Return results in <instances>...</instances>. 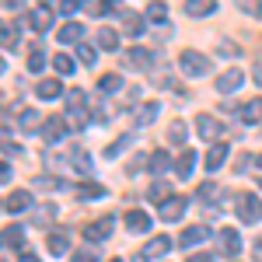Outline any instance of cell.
<instances>
[{
  "label": "cell",
  "mask_w": 262,
  "mask_h": 262,
  "mask_svg": "<svg viewBox=\"0 0 262 262\" xmlns=\"http://www.w3.org/2000/svg\"><path fill=\"white\" fill-rule=\"evenodd\" d=\"M179 67L185 77H203V74H210V60L196 53V49H182L179 53Z\"/></svg>",
  "instance_id": "6da1fadb"
},
{
  "label": "cell",
  "mask_w": 262,
  "mask_h": 262,
  "mask_svg": "<svg viewBox=\"0 0 262 262\" xmlns=\"http://www.w3.org/2000/svg\"><path fill=\"white\" fill-rule=\"evenodd\" d=\"M238 217H242L245 224H259L262 221V200L255 196V192H242V196H238Z\"/></svg>",
  "instance_id": "7a4b0ae2"
},
{
  "label": "cell",
  "mask_w": 262,
  "mask_h": 262,
  "mask_svg": "<svg viewBox=\"0 0 262 262\" xmlns=\"http://www.w3.org/2000/svg\"><path fill=\"white\" fill-rule=\"evenodd\" d=\"M112 231H116V217H98V221L84 224V238L88 242H105Z\"/></svg>",
  "instance_id": "3957f363"
},
{
  "label": "cell",
  "mask_w": 262,
  "mask_h": 262,
  "mask_svg": "<svg viewBox=\"0 0 262 262\" xmlns=\"http://www.w3.org/2000/svg\"><path fill=\"white\" fill-rule=\"evenodd\" d=\"M164 252H171V238H164V234H154L147 248L140 252V262H150V259H161Z\"/></svg>",
  "instance_id": "277c9868"
},
{
  "label": "cell",
  "mask_w": 262,
  "mask_h": 262,
  "mask_svg": "<svg viewBox=\"0 0 262 262\" xmlns=\"http://www.w3.org/2000/svg\"><path fill=\"white\" fill-rule=\"evenodd\" d=\"M238 119H242V122H248V126H255V122H262V98L242 101V105H238Z\"/></svg>",
  "instance_id": "5b68a950"
},
{
  "label": "cell",
  "mask_w": 262,
  "mask_h": 262,
  "mask_svg": "<svg viewBox=\"0 0 262 262\" xmlns=\"http://www.w3.org/2000/svg\"><path fill=\"white\" fill-rule=\"evenodd\" d=\"M206 238H210V227H203V224H192V227H185V231H182L179 245H185V248H196V245H203Z\"/></svg>",
  "instance_id": "8992f818"
},
{
  "label": "cell",
  "mask_w": 262,
  "mask_h": 262,
  "mask_svg": "<svg viewBox=\"0 0 262 262\" xmlns=\"http://www.w3.org/2000/svg\"><path fill=\"white\" fill-rule=\"evenodd\" d=\"M28 206H32V192H28V189H14V192L4 200V210H7V213H21V210H28Z\"/></svg>",
  "instance_id": "52a82bcc"
},
{
  "label": "cell",
  "mask_w": 262,
  "mask_h": 262,
  "mask_svg": "<svg viewBox=\"0 0 262 262\" xmlns=\"http://www.w3.org/2000/svg\"><path fill=\"white\" fill-rule=\"evenodd\" d=\"M196 129H200V137H206V140H217V137L224 133V126L213 119V116H206V112L196 116Z\"/></svg>",
  "instance_id": "ba28073f"
},
{
  "label": "cell",
  "mask_w": 262,
  "mask_h": 262,
  "mask_svg": "<svg viewBox=\"0 0 262 262\" xmlns=\"http://www.w3.org/2000/svg\"><path fill=\"white\" fill-rule=\"evenodd\" d=\"M242 81H245L242 70H227V74L217 77V91H221V95H231V91H238V88H242Z\"/></svg>",
  "instance_id": "9c48e42d"
},
{
  "label": "cell",
  "mask_w": 262,
  "mask_h": 262,
  "mask_svg": "<svg viewBox=\"0 0 262 262\" xmlns=\"http://www.w3.org/2000/svg\"><path fill=\"white\" fill-rule=\"evenodd\" d=\"M21 242H25V227H18V224L0 231V248H21Z\"/></svg>",
  "instance_id": "30bf717a"
},
{
  "label": "cell",
  "mask_w": 262,
  "mask_h": 262,
  "mask_svg": "<svg viewBox=\"0 0 262 262\" xmlns=\"http://www.w3.org/2000/svg\"><path fill=\"white\" fill-rule=\"evenodd\" d=\"M217 11V0H185V14L189 18H206Z\"/></svg>",
  "instance_id": "8fae6325"
},
{
  "label": "cell",
  "mask_w": 262,
  "mask_h": 262,
  "mask_svg": "<svg viewBox=\"0 0 262 262\" xmlns=\"http://www.w3.org/2000/svg\"><path fill=\"white\" fill-rule=\"evenodd\" d=\"M126 227H129L133 234H147V231H150V217H147L143 210H129V213H126Z\"/></svg>",
  "instance_id": "7c38bea8"
},
{
  "label": "cell",
  "mask_w": 262,
  "mask_h": 262,
  "mask_svg": "<svg viewBox=\"0 0 262 262\" xmlns=\"http://www.w3.org/2000/svg\"><path fill=\"white\" fill-rule=\"evenodd\" d=\"M28 25H32L35 32H49V28H53V11H49V7H35L32 18H28Z\"/></svg>",
  "instance_id": "4fadbf2b"
},
{
  "label": "cell",
  "mask_w": 262,
  "mask_h": 262,
  "mask_svg": "<svg viewBox=\"0 0 262 262\" xmlns=\"http://www.w3.org/2000/svg\"><path fill=\"white\" fill-rule=\"evenodd\" d=\"M150 60H154V56H150L147 49H140V46L126 49V63H129V67H137V70H147V67H150Z\"/></svg>",
  "instance_id": "5bb4252c"
},
{
  "label": "cell",
  "mask_w": 262,
  "mask_h": 262,
  "mask_svg": "<svg viewBox=\"0 0 262 262\" xmlns=\"http://www.w3.org/2000/svg\"><path fill=\"white\" fill-rule=\"evenodd\" d=\"M182 213H185V200H182V196H175V200H168V203L161 206V221H168V224L179 221Z\"/></svg>",
  "instance_id": "9a60e30c"
},
{
  "label": "cell",
  "mask_w": 262,
  "mask_h": 262,
  "mask_svg": "<svg viewBox=\"0 0 262 262\" xmlns=\"http://www.w3.org/2000/svg\"><path fill=\"white\" fill-rule=\"evenodd\" d=\"M221 248L227 252V255H238V252H242V238H238V231L224 227V231H221Z\"/></svg>",
  "instance_id": "2e32d148"
},
{
  "label": "cell",
  "mask_w": 262,
  "mask_h": 262,
  "mask_svg": "<svg viewBox=\"0 0 262 262\" xmlns=\"http://www.w3.org/2000/svg\"><path fill=\"white\" fill-rule=\"evenodd\" d=\"M227 161V143H213V147H210V154H206V168H210V171H217V168H221V164Z\"/></svg>",
  "instance_id": "e0dca14e"
},
{
  "label": "cell",
  "mask_w": 262,
  "mask_h": 262,
  "mask_svg": "<svg viewBox=\"0 0 262 262\" xmlns=\"http://www.w3.org/2000/svg\"><path fill=\"white\" fill-rule=\"evenodd\" d=\"M35 95H39L42 101L60 98V81H56V77H46V81H39V84H35Z\"/></svg>",
  "instance_id": "ac0fdd59"
},
{
  "label": "cell",
  "mask_w": 262,
  "mask_h": 262,
  "mask_svg": "<svg viewBox=\"0 0 262 262\" xmlns=\"http://www.w3.org/2000/svg\"><path fill=\"white\" fill-rule=\"evenodd\" d=\"M192 164H196V154H192V150H182L179 161H175V175H179V179H189V175H192Z\"/></svg>",
  "instance_id": "d6986e66"
},
{
  "label": "cell",
  "mask_w": 262,
  "mask_h": 262,
  "mask_svg": "<svg viewBox=\"0 0 262 262\" xmlns=\"http://www.w3.org/2000/svg\"><path fill=\"white\" fill-rule=\"evenodd\" d=\"M81 35H84V25H81V21H70V25H63V28H60V42H63V46L77 42Z\"/></svg>",
  "instance_id": "ffe728a7"
},
{
  "label": "cell",
  "mask_w": 262,
  "mask_h": 262,
  "mask_svg": "<svg viewBox=\"0 0 262 262\" xmlns=\"http://www.w3.org/2000/svg\"><path fill=\"white\" fill-rule=\"evenodd\" d=\"M0 46H4V49H14V46H18V28H14L11 21H0Z\"/></svg>",
  "instance_id": "44dd1931"
},
{
  "label": "cell",
  "mask_w": 262,
  "mask_h": 262,
  "mask_svg": "<svg viewBox=\"0 0 262 262\" xmlns=\"http://www.w3.org/2000/svg\"><path fill=\"white\" fill-rule=\"evenodd\" d=\"M122 18V32H126V35H140V14H137V11H122L119 14Z\"/></svg>",
  "instance_id": "7402d4cb"
},
{
  "label": "cell",
  "mask_w": 262,
  "mask_h": 262,
  "mask_svg": "<svg viewBox=\"0 0 262 262\" xmlns=\"http://www.w3.org/2000/svg\"><path fill=\"white\" fill-rule=\"evenodd\" d=\"M63 133H67V119H46V140H60Z\"/></svg>",
  "instance_id": "603a6c76"
},
{
  "label": "cell",
  "mask_w": 262,
  "mask_h": 262,
  "mask_svg": "<svg viewBox=\"0 0 262 262\" xmlns=\"http://www.w3.org/2000/svg\"><path fill=\"white\" fill-rule=\"evenodd\" d=\"M98 46H101V49H112V53H116V49H119V32L101 28V32H98Z\"/></svg>",
  "instance_id": "cb8c5ba5"
},
{
  "label": "cell",
  "mask_w": 262,
  "mask_h": 262,
  "mask_svg": "<svg viewBox=\"0 0 262 262\" xmlns=\"http://www.w3.org/2000/svg\"><path fill=\"white\" fill-rule=\"evenodd\" d=\"M119 88H122V77H119V74H105V77L98 81V91H101V95H112V91H119Z\"/></svg>",
  "instance_id": "d4e9b609"
},
{
  "label": "cell",
  "mask_w": 262,
  "mask_h": 262,
  "mask_svg": "<svg viewBox=\"0 0 262 262\" xmlns=\"http://www.w3.org/2000/svg\"><path fill=\"white\" fill-rule=\"evenodd\" d=\"M168 164H171V158H168L164 150H154V154H150V161H147V168H150L154 175H161V171L168 168Z\"/></svg>",
  "instance_id": "484cf974"
},
{
  "label": "cell",
  "mask_w": 262,
  "mask_h": 262,
  "mask_svg": "<svg viewBox=\"0 0 262 262\" xmlns=\"http://www.w3.org/2000/svg\"><path fill=\"white\" fill-rule=\"evenodd\" d=\"M67 248H70V238H67V234H49V252H53V255H63V252H67Z\"/></svg>",
  "instance_id": "4316f807"
},
{
  "label": "cell",
  "mask_w": 262,
  "mask_h": 262,
  "mask_svg": "<svg viewBox=\"0 0 262 262\" xmlns=\"http://www.w3.org/2000/svg\"><path fill=\"white\" fill-rule=\"evenodd\" d=\"M154 116H158V101H143V108H137V122H154Z\"/></svg>",
  "instance_id": "83f0119b"
},
{
  "label": "cell",
  "mask_w": 262,
  "mask_h": 262,
  "mask_svg": "<svg viewBox=\"0 0 262 262\" xmlns=\"http://www.w3.org/2000/svg\"><path fill=\"white\" fill-rule=\"evenodd\" d=\"M168 192H171V189H168V182H154L147 196H150L154 203H161V206H164V203H168Z\"/></svg>",
  "instance_id": "f1b7e54d"
},
{
  "label": "cell",
  "mask_w": 262,
  "mask_h": 262,
  "mask_svg": "<svg viewBox=\"0 0 262 262\" xmlns=\"http://www.w3.org/2000/svg\"><path fill=\"white\" fill-rule=\"evenodd\" d=\"M200 196L206 203H217V200H221V185H217V182H203V185H200Z\"/></svg>",
  "instance_id": "f546056e"
},
{
  "label": "cell",
  "mask_w": 262,
  "mask_h": 262,
  "mask_svg": "<svg viewBox=\"0 0 262 262\" xmlns=\"http://www.w3.org/2000/svg\"><path fill=\"white\" fill-rule=\"evenodd\" d=\"M81 196H84V200H101V196H105V185H98V182H84Z\"/></svg>",
  "instance_id": "4dcf8cb0"
},
{
  "label": "cell",
  "mask_w": 262,
  "mask_h": 262,
  "mask_svg": "<svg viewBox=\"0 0 262 262\" xmlns=\"http://www.w3.org/2000/svg\"><path fill=\"white\" fill-rule=\"evenodd\" d=\"M39 122H42V116L35 112V108H28V112H21V129H25V133H32V129H35Z\"/></svg>",
  "instance_id": "1f68e13d"
},
{
  "label": "cell",
  "mask_w": 262,
  "mask_h": 262,
  "mask_svg": "<svg viewBox=\"0 0 262 262\" xmlns=\"http://www.w3.org/2000/svg\"><path fill=\"white\" fill-rule=\"evenodd\" d=\"M42 67H46V56H42L39 46H32V53H28V70H32V74H39Z\"/></svg>",
  "instance_id": "d6a6232c"
},
{
  "label": "cell",
  "mask_w": 262,
  "mask_h": 262,
  "mask_svg": "<svg viewBox=\"0 0 262 262\" xmlns=\"http://www.w3.org/2000/svg\"><path fill=\"white\" fill-rule=\"evenodd\" d=\"M53 67H56V74H74V60L67 53H56L53 56Z\"/></svg>",
  "instance_id": "836d02e7"
},
{
  "label": "cell",
  "mask_w": 262,
  "mask_h": 262,
  "mask_svg": "<svg viewBox=\"0 0 262 262\" xmlns=\"http://www.w3.org/2000/svg\"><path fill=\"white\" fill-rule=\"evenodd\" d=\"M168 140L171 143H185V122L182 119H175L171 126H168Z\"/></svg>",
  "instance_id": "e575fe53"
},
{
  "label": "cell",
  "mask_w": 262,
  "mask_h": 262,
  "mask_svg": "<svg viewBox=\"0 0 262 262\" xmlns=\"http://www.w3.org/2000/svg\"><path fill=\"white\" fill-rule=\"evenodd\" d=\"M56 217V206L53 203H46V206H35V224H49Z\"/></svg>",
  "instance_id": "d590c367"
},
{
  "label": "cell",
  "mask_w": 262,
  "mask_h": 262,
  "mask_svg": "<svg viewBox=\"0 0 262 262\" xmlns=\"http://www.w3.org/2000/svg\"><path fill=\"white\" fill-rule=\"evenodd\" d=\"M164 18H168V7H164V4H150V7H147V21L161 25Z\"/></svg>",
  "instance_id": "8d00e7d4"
},
{
  "label": "cell",
  "mask_w": 262,
  "mask_h": 262,
  "mask_svg": "<svg viewBox=\"0 0 262 262\" xmlns=\"http://www.w3.org/2000/svg\"><path fill=\"white\" fill-rule=\"evenodd\" d=\"M129 140H133V133H126L122 140H116V143H108V158H116V154H122L126 147H129Z\"/></svg>",
  "instance_id": "74e56055"
},
{
  "label": "cell",
  "mask_w": 262,
  "mask_h": 262,
  "mask_svg": "<svg viewBox=\"0 0 262 262\" xmlns=\"http://www.w3.org/2000/svg\"><path fill=\"white\" fill-rule=\"evenodd\" d=\"M77 56H81L84 67H95V63H98V53H95L91 46H81V53H77Z\"/></svg>",
  "instance_id": "f35d334b"
},
{
  "label": "cell",
  "mask_w": 262,
  "mask_h": 262,
  "mask_svg": "<svg viewBox=\"0 0 262 262\" xmlns=\"http://www.w3.org/2000/svg\"><path fill=\"white\" fill-rule=\"evenodd\" d=\"M67 101H70V108H84V91H81V88L67 91Z\"/></svg>",
  "instance_id": "ab89813d"
},
{
  "label": "cell",
  "mask_w": 262,
  "mask_h": 262,
  "mask_svg": "<svg viewBox=\"0 0 262 262\" xmlns=\"http://www.w3.org/2000/svg\"><path fill=\"white\" fill-rule=\"evenodd\" d=\"M74 262H98V252L95 248H81V252H74Z\"/></svg>",
  "instance_id": "60d3db41"
},
{
  "label": "cell",
  "mask_w": 262,
  "mask_h": 262,
  "mask_svg": "<svg viewBox=\"0 0 262 262\" xmlns=\"http://www.w3.org/2000/svg\"><path fill=\"white\" fill-rule=\"evenodd\" d=\"M81 7V0H60V14H74Z\"/></svg>",
  "instance_id": "b9f144b4"
},
{
  "label": "cell",
  "mask_w": 262,
  "mask_h": 262,
  "mask_svg": "<svg viewBox=\"0 0 262 262\" xmlns=\"http://www.w3.org/2000/svg\"><path fill=\"white\" fill-rule=\"evenodd\" d=\"M84 7H88L91 14H105V0H88Z\"/></svg>",
  "instance_id": "7bdbcfd3"
},
{
  "label": "cell",
  "mask_w": 262,
  "mask_h": 262,
  "mask_svg": "<svg viewBox=\"0 0 262 262\" xmlns=\"http://www.w3.org/2000/svg\"><path fill=\"white\" fill-rule=\"evenodd\" d=\"M238 53H242V49H238L234 42H224L221 46V56H238Z\"/></svg>",
  "instance_id": "ee69618b"
},
{
  "label": "cell",
  "mask_w": 262,
  "mask_h": 262,
  "mask_svg": "<svg viewBox=\"0 0 262 262\" xmlns=\"http://www.w3.org/2000/svg\"><path fill=\"white\" fill-rule=\"evenodd\" d=\"M185 262H213V255H210V252H192Z\"/></svg>",
  "instance_id": "f6af8a7d"
},
{
  "label": "cell",
  "mask_w": 262,
  "mask_h": 262,
  "mask_svg": "<svg viewBox=\"0 0 262 262\" xmlns=\"http://www.w3.org/2000/svg\"><path fill=\"white\" fill-rule=\"evenodd\" d=\"M0 7H7V11H14V7H25V0H0Z\"/></svg>",
  "instance_id": "bcb514c9"
},
{
  "label": "cell",
  "mask_w": 262,
  "mask_h": 262,
  "mask_svg": "<svg viewBox=\"0 0 262 262\" xmlns=\"http://www.w3.org/2000/svg\"><path fill=\"white\" fill-rule=\"evenodd\" d=\"M7 179H11V164L0 161V182H7Z\"/></svg>",
  "instance_id": "7dc6e473"
},
{
  "label": "cell",
  "mask_w": 262,
  "mask_h": 262,
  "mask_svg": "<svg viewBox=\"0 0 262 262\" xmlns=\"http://www.w3.org/2000/svg\"><path fill=\"white\" fill-rule=\"evenodd\" d=\"M18 262H39V255H35V252H21Z\"/></svg>",
  "instance_id": "c3c4849f"
},
{
  "label": "cell",
  "mask_w": 262,
  "mask_h": 262,
  "mask_svg": "<svg viewBox=\"0 0 262 262\" xmlns=\"http://www.w3.org/2000/svg\"><path fill=\"white\" fill-rule=\"evenodd\" d=\"M255 81L262 84V63H259V67H255Z\"/></svg>",
  "instance_id": "681fc988"
},
{
  "label": "cell",
  "mask_w": 262,
  "mask_h": 262,
  "mask_svg": "<svg viewBox=\"0 0 262 262\" xmlns=\"http://www.w3.org/2000/svg\"><path fill=\"white\" fill-rule=\"evenodd\" d=\"M4 70H7V67H4V56H0V77H4Z\"/></svg>",
  "instance_id": "f907efd6"
},
{
  "label": "cell",
  "mask_w": 262,
  "mask_h": 262,
  "mask_svg": "<svg viewBox=\"0 0 262 262\" xmlns=\"http://www.w3.org/2000/svg\"><path fill=\"white\" fill-rule=\"evenodd\" d=\"M0 133H4V112H0Z\"/></svg>",
  "instance_id": "816d5d0a"
},
{
  "label": "cell",
  "mask_w": 262,
  "mask_h": 262,
  "mask_svg": "<svg viewBox=\"0 0 262 262\" xmlns=\"http://www.w3.org/2000/svg\"><path fill=\"white\" fill-rule=\"evenodd\" d=\"M255 14H262V4H259V7H255Z\"/></svg>",
  "instance_id": "f5cc1de1"
},
{
  "label": "cell",
  "mask_w": 262,
  "mask_h": 262,
  "mask_svg": "<svg viewBox=\"0 0 262 262\" xmlns=\"http://www.w3.org/2000/svg\"><path fill=\"white\" fill-rule=\"evenodd\" d=\"M259 189H262V179H259Z\"/></svg>",
  "instance_id": "db71d44e"
},
{
  "label": "cell",
  "mask_w": 262,
  "mask_h": 262,
  "mask_svg": "<svg viewBox=\"0 0 262 262\" xmlns=\"http://www.w3.org/2000/svg\"><path fill=\"white\" fill-rule=\"evenodd\" d=\"M259 164H262V154H259Z\"/></svg>",
  "instance_id": "11a10c76"
},
{
  "label": "cell",
  "mask_w": 262,
  "mask_h": 262,
  "mask_svg": "<svg viewBox=\"0 0 262 262\" xmlns=\"http://www.w3.org/2000/svg\"><path fill=\"white\" fill-rule=\"evenodd\" d=\"M112 262H122V259H112Z\"/></svg>",
  "instance_id": "9f6ffc18"
}]
</instances>
